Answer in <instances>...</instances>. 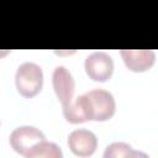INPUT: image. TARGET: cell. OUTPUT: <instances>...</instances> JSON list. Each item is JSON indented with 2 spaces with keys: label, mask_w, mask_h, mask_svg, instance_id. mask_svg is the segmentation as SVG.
Instances as JSON below:
<instances>
[{
  "label": "cell",
  "mask_w": 158,
  "mask_h": 158,
  "mask_svg": "<svg viewBox=\"0 0 158 158\" xmlns=\"http://www.w3.org/2000/svg\"><path fill=\"white\" fill-rule=\"evenodd\" d=\"M86 120L106 121L111 118L116 111L114 95L104 89H93L79 95Z\"/></svg>",
  "instance_id": "cell-1"
},
{
  "label": "cell",
  "mask_w": 158,
  "mask_h": 158,
  "mask_svg": "<svg viewBox=\"0 0 158 158\" xmlns=\"http://www.w3.org/2000/svg\"><path fill=\"white\" fill-rule=\"evenodd\" d=\"M15 84L17 91L25 98L37 95L43 85L42 68L33 62H25L19 65L15 74Z\"/></svg>",
  "instance_id": "cell-2"
},
{
  "label": "cell",
  "mask_w": 158,
  "mask_h": 158,
  "mask_svg": "<svg viewBox=\"0 0 158 158\" xmlns=\"http://www.w3.org/2000/svg\"><path fill=\"white\" fill-rule=\"evenodd\" d=\"M43 139H46L43 132L33 126H19L9 137L11 148L23 157H27L28 152Z\"/></svg>",
  "instance_id": "cell-3"
},
{
  "label": "cell",
  "mask_w": 158,
  "mask_h": 158,
  "mask_svg": "<svg viewBox=\"0 0 158 158\" xmlns=\"http://www.w3.org/2000/svg\"><path fill=\"white\" fill-rule=\"evenodd\" d=\"M88 77L95 81H106L114 72L112 58L105 52H93L84 63Z\"/></svg>",
  "instance_id": "cell-4"
},
{
  "label": "cell",
  "mask_w": 158,
  "mask_h": 158,
  "mask_svg": "<svg viewBox=\"0 0 158 158\" xmlns=\"http://www.w3.org/2000/svg\"><path fill=\"white\" fill-rule=\"evenodd\" d=\"M52 84L54 93L62 104V107L68 105L74 99L75 81L72 73L64 65H58L54 68L52 74Z\"/></svg>",
  "instance_id": "cell-5"
},
{
  "label": "cell",
  "mask_w": 158,
  "mask_h": 158,
  "mask_svg": "<svg viewBox=\"0 0 158 158\" xmlns=\"http://www.w3.org/2000/svg\"><path fill=\"white\" fill-rule=\"evenodd\" d=\"M68 146L75 156L89 157L95 152L98 147V138L94 132L85 128H79L69 133Z\"/></svg>",
  "instance_id": "cell-6"
},
{
  "label": "cell",
  "mask_w": 158,
  "mask_h": 158,
  "mask_svg": "<svg viewBox=\"0 0 158 158\" xmlns=\"http://www.w3.org/2000/svg\"><path fill=\"white\" fill-rule=\"evenodd\" d=\"M121 57L125 65L136 73L148 70L156 62V53L151 49H122Z\"/></svg>",
  "instance_id": "cell-7"
},
{
  "label": "cell",
  "mask_w": 158,
  "mask_h": 158,
  "mask_svg": "<svg viewBox=\"0 0 158 158\" xmlns=\"http://www.w3.org/2000/svg\"><path fill=\"white\" fill-rule=\"evenodd\" d=\"M63 153L60 148L46 139L38 142L27 154V158H62Z\"/></svg>",
  "instance_id": "cell-8"
},
{
  "label": "cell",
  "mask_w": 158,
  "mask_h": 158,
  "mask_svg": "<svg viewBox=\"0 0 158 158\" xmlns=\"http://www.w3.org/2000/svg\"><path fill=\"white\" fill-rule=\"evenodd\" d=\"M147 157L146 153L135 151L130 144L125 142H114L109 144L104 152L105 158H120V157Z\"/></svg>",
  "instance_id": "cell-9"
}]
</instances>
